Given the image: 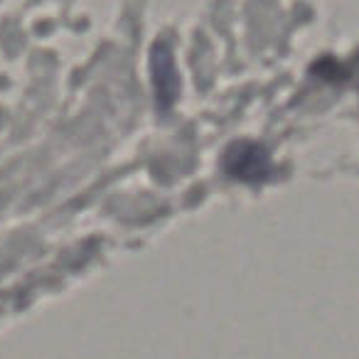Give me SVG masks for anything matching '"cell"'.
<instances>
[{
    "label": "cell",
    "mask_w": 359,
    "mask_h": 359,
    "mask_svg": "<svg viewBox=\"0 0 359 359\" xmlns=\"http://www.w3.org/2000/svg\"><path fill=\"white\" fill-rule=\"evenodd\" d=\"M222 163H224V170L229 177L249 182V185H261L273 175V165H271L266 148L259 143H249V140L231 143L226 148Z\"/></svg>",
    "instance_id": "cell-1"
},
{
    "label": "cell",
    "mask_w": 359,
    "mask_h": 359,
    "mask_svg": "<svg viewBox=\"0 0 359 359\" xmlns=\"http://www.w3.org/2000/svg\"><path fill=\"white\" fill-rule=\"evenodd\" d=\"M150 65H153V81H155V94H158V104L163 111H170L180 94V76L177 69H175L172 52H170V47L165 42L163 45L160 42L155 45Z\"/></svg>",
    "instance_id": "cell-2"
}]
</instances>
